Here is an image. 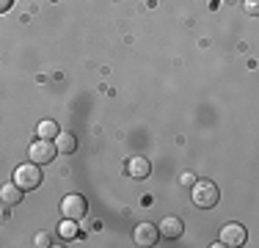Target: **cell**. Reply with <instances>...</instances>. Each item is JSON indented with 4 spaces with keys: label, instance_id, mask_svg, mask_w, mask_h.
I'll list each match as a JSON object with an SVG mask.
<instances>
[{
    "label": "cell",
    "instance_id": "6da1fadb",
    "mask_svg": "<svg viewBox=\"0 0 259 248\" xmlns=\"http://www.w3.org/2000/svg\"><path fill=\"white\" fill-rule=\"evenodd\" d=\"M190 188H193V204H196V207L209 210V207L218 204L221 190H218V185H215V182H209V179H199V182H193Z\"/></svg>",
    "mask_w": 259,
    "mask_h": 248
},
{
    "label": "cell",
    "instance_id": "7a4b0ae2",
    "mask_svg": "<svg viewBox=\"0 0 259 248\" xmlns=\"http://www.w3.org/2000/svg\"><path fill=\"white\" fill-rule=\"evenodd\" d=\"M14 185H17V188H22V193H25V190H36V188L41 185V171H39V166H36V163L20 166V169L14 171Z\"/></svg>",
    "mask_w": 259,
    "mask_h": 248
},
{
    "label": "cell",
    "instance_id": "3957f363",
    "mask_svg": "<svg viewBox=\"0 0 259 248\" xmlns=\"http://www.w3.org/2000/svg\"><path fill=\"white\" fill-rule=\"evenodd\" d=\"M85 213H89V204H85L83 196L77 193H69L66 198H61V215L64 218H72V221H83Z\"/></svg>",
    "mask_w": 259,
    "mask_h": 248
},
{
    "label": "cell",
    "instance_id": "277c9868",
    "mask_svg": "<svg viewBox=\"0 0 259 248\" xmlns=\"http://www.w3.org/2000/svg\"><path fill=\"white\" fill-rule=\"evenodd\" d=\"M28 154H30V163H36V166H45V163H50V160L58 154V149H55L53 141H47V138H39L36 144H30L28 149Z\"/></svg>",
    "mask_w": 259,
    "mask_h": 248
},
{
    "label": "cell",
    "instance_id": "5b68a950",
    "mask_svg": "<svg viewBox=\"0 0 259 248\" xmlns=\"http://www.w3.org/2000/svg\"><path fill=\"white\" fill-rule=\"evenodd\" d=\"M245 237H248V234H245L243 223H226V226L221 229V245H226V248L243 245Z\"/></svg>",
    "mask_w": 259,
    "mask_h": 248
},
{
    "label": "cell",
    "instance_id": "8992f818",
    "mask_svg": "<svg viewBox=\"0 0 259 248\" xmlns=\"http://www.w3.org/2000/svg\"><path fill=\"white\" fill-rule=\"evenodd\" d=\"M157 237H160V232L155 229V223H138L135 232H133V240L138 245H155Z\"/></svg>",
    "mask_w": 259,
    "mask_h": 248
},
{
    "label": "cell",
    "instance_id": "52a82bcc",
    "mask_svg": "<svg viewBox=\"0 0 259 248\" xmlns=\"http://www.w3.org/2000/svg\"><path fill=\"white\" fill-rule=\"evenodd\" d=\"M149 171H152V163L146 157H141V154H135V157L127 160V174L133 179H146V177H149Z\"/></svg>",
    "mask_w": 259,
    "mask_h": 248
},
{
    "label": "cell",
    "instance_id": "ba28073f",
    "mask_svg": "<svg viewBox=\"0 0 259 248\" xmlns=\"http://www.w3.org/2000/svg\"><path fill=\"white\" fill-rule=\"evenodd\" d=\"M182 221L180 218H174V215H168V218H163V221H160V229H157V232L160 234H163V237H168V240H177V237H180V234H182Z\"/></svg>",
    "mask_w": 259,
    "mask_h": 248
},
{
    "label": "cell",
    "instance_id": "9c48e42d",
    "mask_svg": "<svg viewBox=\"0 0 259 248\" xmlns=\"http://www.w3.org/2000/svg\"><path fill=\"white\" fill-rule=\"evenodd\" d=\"M55 149H58V154H72L77 149V138L72 133H58L55 135Z\"/></svg>",
    "mask_w": 259,
    "mask_h": 248
},
{
    "label": "cell",
    "instance_id": "30bf717a",
    "mask_svg": "<svg viewBox=\"0 0 259 248\" xmlns=\"http://www.w3.org/2000/svg\"><path fill=\"white\" fill-rule=\"evenodd\" d=\"M0 201H3V204H9V207L20 204V201H22V188H17L14 182L3 185V188H0Z\"/></svg>",
    "mask_w": 259,
    "mask_h": 248
},
{
    "label": "cell",
    "instance_id": "8fae6325",
    "mask_svg": "<svg viewBox=\"0 0 259 248\" xmlns=\"http://www.w3.org/2000/svg\"><path fill=\"white\" fill-rule=\"evenodd\" d=\"M58 133H61V130H58V124H55L53 119L39 121V127H36V135H39V138H47V141H53Z\"/></svg>",
    "mask_w": 259,
    "mask_h": 248
},
{
    "label": "cell",
    "instance_id": "7c38bea8",
    "mask_svg": "<svg viewBox=\"0 0 259 248\" xmlns=\"http://www.w3.org/2000/svg\"><path fill=\"white\" fill-rule=\"evenodd\" d=\"M58 234H61L64 240H75V237H77V221L64 218V221H61V226H58Z\"/></svg>",
    "mask_w": 259,
    "mask_h": 248
},
{
    "label": "cell",
    "instance_id": "4fadbf2b",
    "mask_svg": "<svg viewBox=\"0 0 259 248\" xmlns=\"http://www.w3.org/2000/svg\"><path fill=\"white\" fill-rule=\"evenodd\" d=\"M245 14H251V17L259 14V0H245Z\"/></svg>",
    "mask_w": 259,
    "mask_h": 248
},
{
    "label": "cell",
    "instance_id": "5bb4252c",
    "mask_svg": "<svg viewBox=\"0 0 259 248\" xmlns=\"http://www.w3.org/2000/svg\"><path fill=\"white\" fill-rule=\"evenodd\" d=\"M36 245H39V248H45V245H50V237H47V234H45V232H41V234H36Z\"/></svg>",
    "mask_w": 259,
    "mask_h": 248
},
{
    "label": "cell",
    "instance_id": "9a60e30c",
    "mask_svg": "<svg viewBox=\"0 0 259 248\" xmlns=\"http://www.w3.org/2000/svg\"><path fill=\"white\" fill-rule=\"evenodd\" d=\"M193 182H196V177H193V174H182V185H188V188H190Z\"/></svg>",
    "mask_w": 259,
    "mask_h": 248
},
{
    "label": "cell",
    "instance_id": "2e32d148",
    "mask_svg": "<svg viewBox=\"0 0 259 248\" xmlns=\"http://www.w3.org/2000/svg\"><path fill=\"white\" fill-rule=\"evenodd\" d=\"M11 9V0H0V14H3V11H9Z\"/></svg>",
    "mask_w": 259,
    "mask_h": 248
}]
</instances>
